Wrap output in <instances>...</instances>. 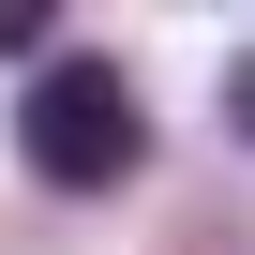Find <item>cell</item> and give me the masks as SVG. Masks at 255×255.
I'll use <instances>...</instances> for the list:
<instances>
[{"label": "cell", "instance_id": "obj_1", "mask_svg": "<svg viewBox=\"0 0 255 255\" xmlns=\"http://www.w3.org/2000/svg\"><path fill=\"white\" fill-rule=\"evenodd\" d=\"M15 150H30V180L105 195V180H135L150 120H135V90H120L105 60H45V75H30V105H15Z\"/></svg>", "mask_w": 255, "mask_h": 255}, {"label": "cell", "instance_id": "obj_2", "mask_svg": "<svg viewBox=\"0 0 255 255\" xmlns=\"http://www.w3.org/2000/svg\"><path fill=\"white\" fill-rule=\"evenodd\" d=\"M0 60H60V15L45 0H0Z\"/></svg>", "mask_w": 255, "mask_h": 255}]
</instances>
